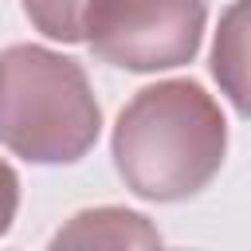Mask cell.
I'll return each instance as SVG.
<instances>
[{"mask_svg": "<svg viewBox=\"0 0 251 251\" xmlns=\"http://www.w3.org/2000/svg\"><path fill=\"white\" fill-rule=\"evenodd\" d=\"M47 251H161V235L149 216L102 204L75 212L47 243Z\"/></svg>", "mask_w": 251, "mask_h": 251, "instance_id": "4", "label": "cell"}, {"mask_svg": "<svg viewBox=\"0 0 251 251\" xmlns=\"http://www.w3.org/2000/svg\"><path fill=\"white\" fill-rule=\"evenodd\" d=\"M20 4H24V16L35 24V31H43L47 39H59V43L86 39V16L94 0H20Z\"/></svg>", "mask_w": 251, "mask_h": 251, "instance_id": "6", "label": "cell"}, {"mask_svg": "<svg viewBox=\"0 0 251 251\" xmlns=\"http://www.w3.org/2000/svg\"><path fill=\"white\" fill-rule=\"evenodd\" d=\"M102 110L82 63L39 43L0 51V145L31 165H71L98 141Z\"/></svg>", "mask_w": 251, "mask_h": 251, "instance_id": "2", "label": "cell"}, {"mask_svg": "<svg viewBox=\"0 0 251 251\" xmlns=\"http://www.w3.org/2000/svg\"><path fill=\"white\" fill-rule=\"evenodd\" d=\"M212 78L220 82L227 102L243 118H251V0L224 8L212 39Z\"/></svg>", "mask_w": 251, "mask_h": 251, "instance_id": "5", "label": "cell"}, {"mask_svg": "<svg viewBox=\"0 0 251 251\" xmlns=\"http://www.w3.org/2000/svg\"><path fill=\"white\" fill-rule=\"evenodd\" d=\"M114 165L141 200H188L220 173L227 122L220 102L192 78L141 86L114 122Z\"/></svg>", "mask_w": 251, "mask_h": 251, "instance_id": "1", "label": "cell"}, {"mask_svg": "<svg viewBox=\"0 0 251 251\" xmlns=\"http://www.w3.org/2000/svg\"><path fill=\"white\" fill-rule=\"evenodd\" d=\"M16 208H20V176H16V169L0 157V235L12 227Z\"/></svg>", "mask_w": 251, "mask_h": 251, "instance_id": "7", "label": "cell"}, {"mask_svg": "<svg viewBox=\"0 0 251 251\" xmlns=\"http://www.w3.org/2000/svg\"><path fill=\"white\" fill-rule=\"evenodd\" d=\"M204 20V0H94L86 43L110 67L173 71L196 59Z\"/></svg>", "mask_w": 251, "mask_h": 251, "instance_id": "3", "label": "cell"}]
</instances>
